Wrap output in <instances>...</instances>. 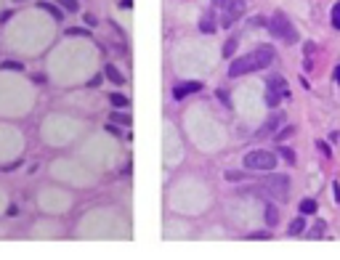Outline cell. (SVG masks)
I'll return each instance as SVG.
<instances>
[{"label":"cell","mask_w":340,"mask_h":260,"mask_svg":"<svg viewBox=\"0 0 340 260\" xmlns=\"http://www.w3.org/2000/svg\"><path fill=\"white\" fill-rule=\"evenodd\" d=\"M40 8H43V11H48V14L53 16V22H61V19H64L61 8H59V6H53V3H40Z\"/></svg>","instance_id":"obj_14"},{"label":"cell","mask_w":340,"mask_h":260,"mask_svg":"<svg viewBox=\"0 0 340 260\" xmlns=\"http://www.w3.org/2000/svg\"><path fill=\"white\" fill-rule=\"evenodd\" d=\"M215 14L213 11H202V16H200V30L205 32V35H210V32H215Z\"/></svg>","instance_id":"obj_8"},{"label":"cell","mask_w":340,"mask_h":260,"mask_svg":"<svg viewBox=\"0 0 340 260\" xmlns=\"http://www.w3.org/2000/svg\"><path fill=\"white\" fill-rule=\"evenodd\" d=\"M324 231H327V223H324V220H316L314 228H311V239H322Z\"/></svg>","instance_id":"obj_16"},{"label":"cell","mask_w":340,"mask_h":260,"mask_svg":"<svg viewBox=\"0 0 340 260\" xmlns=\"http://www.w3.org/2000/svg\"><path fill=\"white\" fill-rule=\"evenodd\" d=\"M85 24H88V27H96V24H99V19L93 16V14H85Z\"/></svg>","instance_id":"obj_24"},{"label":"cell","mask_w":340,"mask_h":260,"mask_svg":"<svg viewBox=\"0 0 340 260\" xmlns=\"http://www.w3.org/2000/svg\"><path fill=\"white\" fill-rule=\"evenodd\" d=\"M109 101L115 104V109H128V106H130V101H128L125 96H120V93H112Z\"/></svg>","instance_id":"obj_15"},{"label":"cell","mask_w":340,"mask_h":260,"mask_svg":"<svg viewBox=\"0 0 340 260\" xmlns=\"http://www.w3.org/2000/svg\"><path fill=\"white\" fill-rule=\"evenodd\" d=\"M316 146H319V149H322V154H332V152H329V146H327V144H322V141H319Z\"/></svg>","instance_id":"obj_29"},{"label":"cell","mask_w":340,"mask_h":260,"mask_svg":"<svg viewBox=\"0 0 340 260\" xmlns=\"http://www.w3.org/2000/svg\"><path fill=\"white\" fill-rule=\"evenodd\" d=\"M88 85H91V88H96V85H101V77H99V74H96V77H93V80L88 82Z\"/></svg>","instance_id":"obj_30"},{"label":"cell","mask_w":340,"mask_h":260,"mask_svg":"<svg viewBox=\"0 0 340 260\" xmlns=\"http://www.w3.org/2000/svg\"><path fill=\"white\" fill-rule=\"evenodd\" d=\"M329 19H332V27H335V30H340V3L332 6V14H329Z\"/></svg>","instance_id":"obj_19"},{"label":"cell","mask_w":340,"mask_h":260,"mask_svg":"<svg viewBox=\"0 0 340 260\" xmlns=\"http://www.w3.org/2000/svg\"><path fill=\"white\" fill-rule=\"evenodd\" d=\"M61 8H64V11L77 14V11H80V3H77V0H61Z\"/></svg>","instance_id":"obj_18"},{"label":"cell","mask_w":340,"mask_h":260,"mask_svg":"<svg viewBox=\"0 0 340 260\" xmlns=\"http://www.w3.org/2000/svg\"><path fill=\"white\" fill-rule=\"evenodd\" d=\"M271 234H269V231H258V234H252L250 239H269Z\"/></svg>","instance_id":"obj_28"},{"label":"cell","mask_w":340,"mask_h":260,"mask_svg":"<svg viewBox=\"0 0 340 260\" xmlns=\"http://www.w3.org/2000/svg\"><path fill=\"white\" fill-rule=\"evenodd\" d=\"M0 67H3V69H22V64H19V61H3Z\"/></svg>","instance_id":"obj_23"},{"label":"cell","mask_w":340,"mask_h":260,"mask_svg":"<svg viewBox=\"0 0 340 260\" xmlns=\"http://www.w3.org/2000/svg\"><path fill=\"white\" fill-rule=\"evenodd\" d=\"M109 122L112 125H130V117L128 114H117V111H115V114L109 117Z\"/></svg>","instance_id":"obj_17"},{"label":"cell","mask_w":340,"mask_h":260,"mask_svg":"<svg viewBox=\"0 0 340 260\" xmlns=\"http://www.w3.org/2000/svg\"><path fill=\"white\" fill-rule=\"evenodd\" d=\"M263 218H266V226H277L279 223V212L274 204H266V210H263Z\"/></svg>","instance_id":"obj_12"},{"label":"cell","mask_w":340,"mask_h":260,"mask_svg":"<svg viewBox=\"0 0 340 260\" xmlns=\"http://www.w3.org/2000/svg\"><path fill=\"white\" fill-rule=\"evenodd\" d=\"M277 61V51L271 45H258L252 48L250 53L239 56L229 64V77H242V74H250V72H258V69H266Z\"/></svg>","instance_id":"obj_1"},{"label":"cell","mask_w":340,"mask_h":260,"mask_svg":"<svg viewBox=\"0 0 340 260\" xmlns=\"http://www.w3.org/2000/svg\"><path fill=\"white\" fill-rule=\"evenodd\" d=\"M244 178V173H239V170H229L226 173V181H242Z\"/></svg>","instance_id":"obj_21"},{"label":"cell","mask_w":340,"mask_h":260,"mask_svg":"<svg viewBox=\"0 0 340 260\" xmlns=\"http://www.w3.org/2000/svg\"><path fill=\"white\" fill-rule=\"evenodd\" d=\"M218 98L223 101V104H226V106H231V104H229V93H226V90H218Z\"/></svg>","instance_id":"obj_27"},{"label":"cell","mask_w":340,"mask_h":260,"mask_svg":"<svg viewBox=\"0 0 340 260\" xmlns=\"http://www.w3.org/2000/svg\"><path fill=\"white\" fill-rule=\"evenodd\" d=\"M266 30L271 32V37H277V40L287 43V45H295L300 40V35L295 30V24L290 22L285 14H274L269 22H266Z\"/></svg>","instance_id":"obj_2"},{"label":"cell","mask_w":340,"mask_h":260,"mask_svg":"<svg viewBox=\"0 0 340 260\" xmlns=\"http://www.w3.org/2000/svg\"><path fill=\"white\" fill-rule=\"evenodd\" d=\"M104 74H107V77L115 82V85H122V82H125V77H122V72L115 67V64H107V69H104Z\"/></svg>","instance_id":"obj_9"},{"label":"cell","mask_w":340,"mask_h":260,"mask_svg":"<svg viewBox=\"0 0 340 260\" xmlns=\"http://www.w3.org/2000/svg\"><path fill=\"white\" fill-rule=\"evenodd\" d=\"M231 3H234V0H213L215 8H226V6H231Z\"/></svg>","instance_id":"obj_26"},{"label":"cell","mask_w":340,"mask_h":260,"mask_svg":"<svg viewBox=\"0 0 340 260\" xmlns=\"http://www.w3.org/2000/svg\"><path fill=\"white\" fill-rule=\"evenodd\" d=\"M295 133V127H282V130H277V138L282 141V138H287V136H292Z\"/></svg>","instance_id":"obj_22"},{"label":"cell","mask_w":340,"mask_h":260,"mask_svg":"<svg viewBox=\"0 0 340 260\" xmlns=\"http://www.w3.org/2000/svg\"><path fill=\"white\" fill-rule=\"evenodd\" d=\"M285 119H287V117L282 114V111H277V114H274L269 122H266V127H263L261 133H258V138H263V136H274V133H277V130L282 127V122H285Z\"/></svg>","instance_id":"obj_7"},{"label":"cell","mask_w":340,"mask_h":260,"mask_svg":"<svg viewBox=\"0 0 340 260\" xmlns=\"http://www.w3.org/2000/svg\"><path fill=\"white\" fill-rule=\"evenodd\" d=\"M67 35L69 37H74V35H85V37H88V30H77V27H72V30H67Z\"/></svg>","instance_id":"obj_25"},{"label":"cell","mask_w":340,"mask_h":260,"mask_svg":"<svg viewBox=\"0 0 340 260\" xmlns=\"http://www.w3.org/2000/svg\"><path fill=\"white\" fill-rule=\"evenodd\" d=\"M332 189H335V199L340 202V183H332Z\"/></svg>","instance_id":"obj_31"},{"label":"cell","mask_w":340,"mask_h":260,"mask_svg":"<svg viewBox=\"0 0 340 260\" xmlns=\"http://www.w3.org/2000/svg\"><path fill=\"white\" fill-rule=\"evenodd\" d=\"M298 210H300V215H314L319 210V204H316V199H303L298 204Z\"/></svg>","instance_id":"obj_11"},{"label":"cell","mask_w":340,"mask_h":260,"mask_svg":"<svg viewBox=\"0 0 340 260\" xmlns=\"http://www.w3.org/2000/svg\"><path fill=\"white\" fill-rule=\"evenodd\" d=\"M279 154H282V157H285V160H287V162H295V154H292V149H287V146H282V149H279Z\"/></svg>","instance_id":"obj_20"},{"label":"cell","mask_w":340,"mask_h":260,"mask_svg":"<svg viewBox=\"0 0 340 260\" xmlns=\"http://www.w3.org/2000/svg\"><path fill=\"white\" fill-rule=\"evenodd\" d=\"M303 231H306V220H303V215H300V218H295V220L290 223L287 234H290V236H300Z\"/></svg>","instance_id":"obj_10"},{"label":"cell","mask_w":340,"mask_h":260,"mask_svg":"<svg viewBox=\"0 0 340 260\" xmlns=\"http://www.w3.org/2000/svg\"><path fill=\"white\" fill-rule=\"evenodd\" d=\"M237 45H239V37H229L226 45H223V59H231L234 51H237Z\"/></svg>","instance_id":"obj_13"},{"label":"cell","mask_w":340,"mask_h":260,"mask_svg":"<svg viewBox=\"0 0 340 260\" xmlns=\"http://www.w3.org/2000/svg\"><path fill=\"white\" fill-rule=\"evenodd\" d=\"M290 96V88H287V80L282 74H271L266 80V106H279V101Z\"/></svg>","instance_id":"obj_5"},{"label":"cell","mask_w":340,"mask_h":260,"mask_svg":"<svg viewBox=\"0 0 340 260\" xmlns=\"http://www.w3.org/2000/svg\"><path fill=\"white\" fill-rule=\"evenodd\" d=\"M242 165L247 167V170H274V167H277V154L266 152V149H252V152L244 154Z\"/></svg>","instance_id":"obj_4"},{"label":"cell","mask_w":340,"mask_h":260,"mask_svg":"<svg viewBox=\"0 0 340 260\" xmlns=\"http://www.w3.org/2000/svg\"><path fill=\"white\" fill-rule=\"evenodd\" d=\"M332 77H335V80L340 82V64H337V67H335V74H332Z\"/></svg>","instance_id":"obj_32"},{"label":"cell","mask_w":340,"mask_h":260,"mask_svg":"<svg viewBox=\"0 0 340 260\" xmlns=\"http://www.w3.org/2000/svg\"><path fill=\"white\" fill-rule=\"evenodd\" d=\"M202 88H205V82H200V80L178 82V85L173 88V98H176V101H181V98H186V96H192V93H200Z\"/></svg>","instance_id":"obj_6"},{"label":"cell","mask_w":340,"mask_h":260,"mask_svg":"<svg viewBox=\"0 0 340 260\" xmlns=\"http://www.w3.org/2000/svg\"><path fill=\"white\" fill-rule=\"evenodd\" d=\"M290 175H282V173H271L263 178V183L258 186V189L266 191V197L277 199V202H287L290 199Z\"/></svg>","instance_id":"obj_3"}]
</instances>
